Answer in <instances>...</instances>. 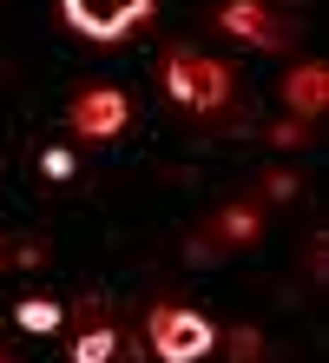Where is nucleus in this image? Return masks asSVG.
<instances>
[{
	"label": "nucleus",
	"instance_id": "1",
	"mask_svg": "<svg viewBox=\"0 0 329 363\" xmlns=\"http://www.w3.org/2000/svg\"><path fill=\"white\" fill-rule=\"evenodd\" d=\"M165 93L178 106H191V113H217V106L231 99V67L197 60V53H171L165 60Z\"/></svg>",
	"mask_w": 329,
	"mask_h": 363
},
{
	"label": "nucleus",
	"instance_id": "2",
	"mask_svg": "<svg viewBox=\"0 0 329 363\" xmlns=\"http://www.w3.org/2000/svg\"><path fill=\"white\" fill-rule=\"evenodd\" d=\"M217 344V330H211V317H197V311H151V350H158V363H197V357H211Z\"/></svg>",
	"mask_w": 329,
	"mask_h": 363
},
{
	"label": "nucleus",
	"instance_id": "3",
	"mask_svg": "<svg viewBox=\"0 0 329 363\" xmlns=\"http://www.w3.org/2000/svg\"><path fill=\"white\" fill-rule=\"evenodd\" d=\"M151 13V0H66V27H79L86 40H125Z\"/></svg>",
	"mask_w": 329,
	"mask_h": 363
},
{
	"label": "nucleus",
	"instance_id": "4",
	"mask_svg": "<svg viewBox=\"0 0 329 363\" xmlns=\"http://www.w3.org/2000/svg\"><path fill=\"white\" fill-rule=\"evenodd\" d=\"M125 119H132V99L119 86H86L73 99V133L79 139H112V133H125Z\"/></svg>",
	"mask_w": 329,
	"mask_h": 363
},
{
	"label": "nucleus",
	"instance_id": "5",
	"mask_svg": "<svg viewBox=\"0 0 329 363\" xmlns=\"http://www.w3.org/2000/svg\"><path fill=\"white\" fill-rule=\"evenodd\" d=\"M217 27L250 40V47H277L283 27H270V13H263V0H224V13H217Z\"/></svg>",
	"mask_w": 329,
	"mask_h": 363
},
{
	"label": "nucleus",
	"instance_id": "6",
	"mask_svg": "<svg viewBox=\"0 0 329 363\" xmlns=\"http://www.w3.org/2000/svg\"><path fill=\"white\" fill-rule=\"evenodd\" d=\"M283 99H290V113H296V119L323 113V106H329V73H323V67H296L290 79H283Z\"/></svg>",
	"mask_w": 329,
	"mask_h": 363
},
{
	"label": "nucleus",
	"instance_id": "7",
	"mask_svg": "<svg viewBox=\"0 0 329 363\" xmlns=\"http://www.w3.org/2000/svg\"><path fill=\"white\" fill-rule=\"evenodd\" d=\"M13 317H20V330H33V337H47V330H59V324H66V311L53 304V297H27Z\"/></svg>",
	"mask_w": 329,
	"mask_h": 363
},
{
	"label": "nucleus",
	"instance_id": "8",
	"mask_svg": "<svg viewBox=\"0 0 329 363\" xmlns=\"http://www.w3.org/2000/svg\"><path fill=\"white\" fill-rule=\"evenodd\" d=\"M119 357V330H79L73 363H112Z\"/></svg>",
	"mask_w": 329,
	"mask_h": 363
},
{
	"label": "nucleus",
	"instance_id": "9",
	"mask_svg": "<svg viewBox=\"0 0 329 363\" xmlns=\"http://www.w3.org/2000/svg\"><path fill=\"white\" fill-rule=\"evenodd\" d=\"M217 231H224V245H250V238H257V211H244V205H231L224 218H217Z\"/></svg>",
	"mask_w": 329,
	"mask_h": 363
},
{
	"label": "nucleus",
	"instance_id": "10",
	"mask_svg": "<svg viewBox=\"0 0 329 363\" xmlns=\"http://www.w3.org/2000/svg\"><path fill=\"white\" fill-rule=\"evenodd\" d=\"M40 172L47 179H73V152H66V145H47V152H40Z\"/></svg>",
	"mask_w": 329,
	"mask_h": 363
},
{
	"label": "nucleus",
	"instance_id": "11",
	"mask_svg": "<svg viewBox=\"0 0 329 363\" xmlns=\"http://www.w3.org/2000/svg\"><path fill=\"white\" fill-rule=\"evenodd\" d=\"M231 357L250 363V357H257V330H237V337H231Z\"/></svg>",
	"mask_w": 329,
	"mask_h": 363
},
{
	"label": "nucleus",
	"instance_id": "12",
	"mask_svg": "<svg viewBox=\"0 0 329 363\" xmlns=\"http://www.w3.org/2000/svg\"><path fill=\"white\" fill-rule=\"evenodd\" d=\"M270 139H277V145H296V139H303V119H283V125H277Z\"/></svg>",
	"mask_w": 329,
	"mask_h": 363
},
{
	"label": "nucleus",
	"instance_id": "13",
	"mask_svg": "<svg viewBox=\"0 0 329 363\" xmlns=\"http://www.w3.org/2000/svg\"><path fill=\"white\" fill-rule=\"evenodd\" d=\"M263 185H270V199H290V191H296V179H290V172H270Z\"/></svg>",
	"mask_w": 329,
	"mask_h": 363
}]
</instances>
